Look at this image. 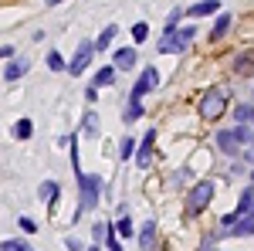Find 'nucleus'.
I'll return each mask as SVG.
<instances>
[{
  "label": "nucleus",
  "instance_id": "18",
  "mask_svg": "<svg viewBox=\"0 0 254 251\" xmlns=\"http://www.w3.org/2000/svg\"><path fill=\"white\" fill-rule=\"evenodd\" d=\"M38 197L44 200V204H55V197H58V183H55V180H44L41 190H38Z\"/></svg>",
  "mask_w": 254,
  "mask_h": 251
},
{
  "label": "nucleus",
  "instance_id": "15",
  "mask_svg": "<svg viewBox=\"0 0 254 251\" xmlns=\"http://www.w3.org/2000/svg\"><path fill=\"white\" fill-rule=\"evenodd\" d=\"M231 24H234V17H231V14H220V17L214 20V31H210V38H224V34H227V31H231Z\"/></svg>",
  "mask_w": 254,
  "mask_h": 251
},
{
  "label": "nucleus",
  "instance_id": "24",
  "mask_svg": "<svg viewBox=\"0 0 254 251\" xmlns=\"http://www.w3.org/2000/svg\"><path fill=\"white\" fill-rule=\"evenodd\" d=\"M48 68H51V72H64L68 65H64V58H61L58 51H51V55H48Z\"/></svg>",
  "mask_w": 254,
  "mask_h": 251
},
{
  "label": "nucleus",
  "instance_id": "33",
  "mask_svg": "<svg viewBox=\"0 0 254 251\" xmlns=\"http://www.w3.org/2000/svg\"><path fill=\"white\" fill-rule=\"evenodd\" d=\"M251 146H254V139H251ZM251 153H254V150H251Z\"/></svg>",
  "mask_w": 254,
  "mask_h": 251
},
{
  "label": "nucleus",
  "instance_id": "35",
  "mask_svg": "<svg viewBox=\"0 0 254 251\" xmlns=\"http://www.w3.org/2000/svg\"><path fill=\"white\" fill-rule=\"evenodd\" d=\"M251 214H254V207H251Z\"/></svg>",
  "mask_w": 254,
  "mask_h": 251
},
{
  "label": "nucleus",
  "instance_id": "32",
  "mask_svg": "<svg viewBox=\"0 0 254 251\" xmlns=\"http://www.w3.org/2000/svg\"><path fill=\"white\" fill-rule=\"evenodd\" d=\"M251 187H254V170H251Z\"/></svg>",
  "mask_w": 254,
  "mask_h": 251
},
{
  "label": "nucleus",
  "instance_id": "14",
  "mask_svg": "<svg viewBox=\"0 0 254 251\" xmlns=\"http://www.w3.org/2000/svg\"><path fill=\"white\" fill-rule=\"evenodd\" d=\"M251 207H254V187H248V190L241 193V200H237L234 214H237V217H244V214H251Z\"/></svg>",
  "mask_w": 254,
  "mask_h": 251
},
{
  "label": "nucleus",
  "instance_id": "6",
  "mask_svg": "<svg viewBox=\"0 0 254 251\" xmlns=\"http://www.w3.org/2000/svg\"><path fill=\"white\" fill-rule=\"evenodd\" d=\"M156 85H159V72L153 68V65H149V68H142V75H139V82L132 85V98L139 102V98L146 95V92H153Z\"/></svg>",
  "mask_w": 254,
  "mask_h": 251
},
{
  "label": "nucleus",
  "instance_id": "17",
  "mask_svg": "<svg viewBox=\"0 0 254 251\" xmlns=\"http://www.w3.org/2000/svg\"><path fill=\"white\" fill-rule=\"evenodd\" d=\"M112 78H116V65H105V68H98L95 72V88H102V85H112Z\"/></svg>",
  "mask_w": 254,
  "mask_h": 251
},
{
  "label": "nucleus",
  "instance_id": "2",
  "mask_svg": "<svg viewBox=\"0 0 254 251\" xmlns=\"http://www.w3.org/2000/svg\"><path fill=\"white\" fill-rule=\"evenodd\" d=\"M78 190H81V211H92L98 204V190H102V176L95 173H78Z\"/></svg>",
  "mask_w": 254,
  "mask_h": 251
},
{
  "label": "nucleus",
  "instance_id": "30",
  "mask_svg": "<svg viewBox=\"0 0 254 251\" xmlns=\"http://www.w3.org/2000/svg\"><path fill=\"white\" fill-rule=\"evenodd\" d=\"M0 58H14V48H10V44H3V48H0Z\"/></svg>",
  "mask_w": 254,
  "mask_h": 251
},
{
  "label": "nucleus",
  "instance_id": "8",
  "mask_svg": "<svg viewBox=\"0 0 254 251\" xmlns=\"http://www.w3.org/2000/svg\"><path fill=\"white\" fill-rule=\"evenodd\" d=\"M153 143H156V129H149L146 133V139H142V146L136 150V167H149V160H153Z\"/></svg>",
  "mask_w": 254,
  "mask_h": 251
},
{
  "label": "nucleus",
  "instance_id": "7",
  "mask_svg": "<svg viewBox=\"0 0 254 251\" xmlns=\"http://www.w3.org/2000/svg\"><path fill=\"white\" fill-rule=\"evenodd\" d=\"M92 55H95V41H81L78 55L71 58V65H68V72H71V75H81V72L88 68V61H92Z\"/></svg>",
  "mask_w": 254,
  "mask_h": 251
},
{
  "label": "nucleus",
  "instance_id": "31",
  "mask_svg": "<svg viewBox=\"0 0 254 251\" xmlns=\"http://www.w3.org/2000/svg\"><path fill=\"white\" fill-rule=\"evenodd\" d=\"M48 3H51V7H55V3H61V0H48Z\"/></svg>",
  "mask_w": 254,
  "mask_h": 251
},
{
  "label": "nucleus",
  "instance_id": "10",
  "mask_svg": "<svg viewBox=\"0 0 254 251\" xmlns=\"http://www.w3.org/2000/svg\"><path fill=\"white\" fill-rule=\"evenodd\" d=\"M220 10V0H200V3H193L187 14L190 17H210V14H217Z\"/></svg>",
  "mask_w": 254,
  "mask_h": 251
},
{
  "label": "nucleus",
  "instance_id": "11",
  "mask_svg": "<svg viewBox=\"0 0 254 251\" xmlns=\"http://www.w3.org/2000/svg\"><path fill=\"white\" fill-rule=\"evenodd\" d=\"M231 234H234V238H248V234H254V214H244L241 221H234V224H231Z\"/></svg>",
  "mask_w": 254,
  "mask_h": 251
},
{
  "label": "nucleus",
  "instance_id": "28",
  "mask_svg": "<svg viewBox=\"0 0 254 251\" xmlns=\"http://www.w3.org/2000/svg\"><path fill=\"white\" fill-rule=\"evenodd\" d=\"M85 129H88V133H95V129H98V122H95V112H88V116H85Z\"/></svg>",
  "mask_w": 254,
  "mask_h": 251
},
{
  "label": "nucleus",
  "instance_id": "20",
  "mask_svg": "<svg viewBox=\"0 0 254 251\" xmlns=\"http://www.w3.org/2000/svg\"><path fill=\"white\" fill-rule=\"evenodd\" d=\"M142 112H146V109H142V102H136V98H132V102H129V109L122 112V119H126V122L132 126L136 119H142Z\"/></svg>",
  "mask_w": 254,
  "mask_h": 251
},
{
  "label": "nucleus",
  "instance_id": "16",
  "mask_svg": "<svg viewBox=\"0 0 254 251\" xmlns=\"http://www.w3.org/2000/svg\"><path fill=\"white\" fill-rule=\"evenodd\" d=\"M116 34H119V27H116V24H109V27H105V31L95 38V51H105V48L112 44V38H116Z\"/></svg>",
  "mask_w": 254,
  "mask_h": 251
},
{
  "label": "nucleus",
  "instance_id": "26",
  "mask_svg": "<svg viewBox=\"0 0 254 251\" xmlns=\"http://www.w3.org/2000/svg\"><path fill=\"white\" fill-rule=\"evenodd\" d=\"M116 234H119V238H132V221H129V217H122V221L116 224Z\"/></svg>",
  "mask_w": 254,
  "mask_h": 251
},
{
  "label": "nucleus",
  "instance_id": "21",
  "mask_svg": "<svg viewBox=\"0 0 254 251\" xmlns=\"http://www.w3.org/2000/svg\"><path fill=\"white\" fill-rule=\"evenodd\" d=\"M31 133H34V122L31 119H20L17 126H14V139H31Z\"/></svg>",
  "mask_w": 254,
  "mask_h": 251
},
{
  "label": "nucleus",
  "instance_id": "5",
  "mask_svg": "<svg viewBox=\"0 0 254 251\" xmlns=\"http://www.w3.org/2000/svg\"><path fill=\"white\" fill-rule=\"evenodd\" d=\"M244 143H251V133H248L244 126H237V129H220V133H217V146H220L224 153H231V156H234Z\"/></svg>",
  "mask_w": 254,
  "mask_h": 251
},
{
  "label": "nucleus",
  "instance_id": "25",
  "mask_svg": "<svg viewBox=\"0 0 254 251\" xmlns=\"http://www.w3.org/2000/svg\"><path fill=\"white\" fill-rule=\"evenodd\" d=\"M132 38H136V41H146V38H149V24H146V20L132 24Z\"/></svg>",
  "mask_w": 254,
  "mask_h": 251
},
{
  "label": "nucleus",
  "instance_id": "23",
  "mask_svg": "<svg viewBox=\"0 0 254 251\" xmlns=\"http://www.w3.org/2000/svg\"><path fill=\"white\" fill-rule=\"evenodd\" d=\"M0 251H34L27 241H17V238H10V241H3L0 245Z\"/></svg>",
  "mask_w": 254,
  "mask_h": 251
},
{
  "label": "nucleus",
  "instance_id": "3",
  "mask_svg": "<svg viewBox=\"0 0 254 251\" xmlns=\"http://www.w3.org/2000/svg\"><path fill=\"white\" fill-rule=\"evenodd\" d=\"M214 183L210 180H203V183H196L193 190L187 193V214H200L203 207H210V200H214Z\"/></svg>",
  "mask_w": 254,
  "mask_h": 251
},
{
  "label": "nucleus",
  "instance_id": "22",
  "mask_svg": "<svg viewBox=\"0 0 254 251\" xmlns=\"http://www.w3.org/2000/svg\"><path fill=\"white\" fill-rule=\"evenodd\" d=\"M136 150H139V143L132 139V136H126V139H122V150H119V153H122V160L129 163V160L136 156Z\"/></svg>",
  "mask_w": 254,
  "mask_h": 251
},
{
  "label": "nucleus",
  "instance_id": "34",
  "mask_svg": "<svg viewBox=\"0 0 254 251\" xmlns=\"http://www.w3.org/2000/svg\"><path fill=\"white\" fill-rule=\"evenodd\" d=\"M88 251H98V248H88Z\"/></svg>",
  "mask_w": 254,
  "mask_h": 251
},
{
  "label": "nucleus",
  "instance_id": "12",
  "mask_svg": "<svg viewBox=\"0 0 254 251\" xmlns=\"http://www.w3.org/2000/svg\"><path fill=\"white\" fill-rule=\"evenodd\" d=\"M27 68H31V61H27V58H14L10 65H7V72H3V78H7V82H17V78L24 75Z\"/></svg>",
  "mask_w": 254,
  "mask_h": 251
},
{
  "label": "nucleus",
  "instance_id": "29",
  "mask_svg": "<svg viewBox=\"0 0 254 251\" xmlns=\"http://www.w3.org/2000/svg\"><path fill=\"white\" fill-rule=\"evenodd\" d=\"M64 248H68V251H81V241H75V238H64Z\"/></svg>",
  "mask_w": 254,
  "mask_h": 251
},
{
  "label": "nucleus",
  "instance_id": "13",
  "mask_svg": "<svg viewBox=\"0 0 254 251\" xmlns=\"http://www.w3.org/2000/svg\"><path fill=\"white\" fill-rule=\"evenodd\" d=\"M136 48H119L116 51V68H132V65H136Z\"/></svg>",
  "mask_w": 254,
  "mask_h": 251
},
{
  "label": "nucleus",
  "instance_id": "9",
  "mask_svg": "<svg viewBox=\"0 0 254 251\" xmlns=\"http://www.w3.org/2000/svg\"><path fill=\"white\" fill-rule=\"evenodd\" d=\"M156 238H159L156 221H146V224H142V231H139V248H142V251H153V248H156Z\"/></svg>",
  "mask_w": 254,
  "mask_h": 251
},
{
  "label": "nucleus",
  "instance_id": "1",
  "mask_svg": "<svg viewBox=\"0 0 254 251\" xmlns=\"http://www.w3.org/2000/svg\"><path fill=\"white\" fill-rule=\"evenodd\" d=\"M224 109H227V92L224 88H210L207 95L200 98V116L210 119V122L224 116Z\"/></svg>",
  "mask_w": 254,
  "mask_h": 251
},
{
  "label": "nucleus",
  "instance_id": "27",
  "mask_svg": "<svg viewBox=\"0 0 254 251\" xmlns=\"http://www.w3.org/2000/svg\"><path fill=\"white\" fill-rule=\"evenodd\" d=\"M17 221H20V228H24L27 234H34V231H38V224H34L31 217H17Z\"/></svg>",
  "mask_w": 254,
  "mask_h": 251
},
{
  "label": "nucleus",
  "instance_id": "19",
  "mask_svg": "<svg viewBox=\"0 0 254 251\" xmlns=\"http://www.w3.org/2000/svg\"><path fill=\"white\" fill-rule=\"evenodd\" d=\"M234 119H237V126H251L254 122V105H237Z\"/></svg>",
  "mask_w": 254,
  "mask_h": 251
},
{
  "label": "nucleus",
  "instance_id": "4",
  "mask_svg": "<svg viewBox=\"0 0 254 251\" xmlns=\"http://www.w3.org/2000/svg\"><path fill=\"white\" fill-rule=\"evenodd\" d=\"M190 38H193V27H183V31H180V27H176L173 34H166V38L159 41V55H183V51H187V44H190Z\"/></svg>",
  "mask_w": 254,
  "mask_h": 251
}]
</instances>
